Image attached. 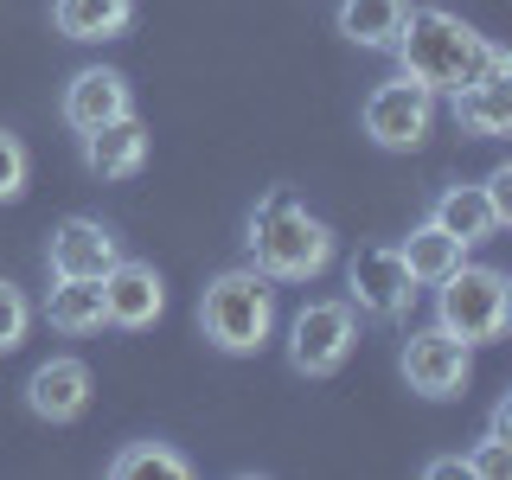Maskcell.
Masks as SVG:
<instances>
[{
  "label": "cell",
  "mask_w": 512,
  "mask_h": 480,
  "mask_svg": "<svg viewBox=\"0 0 512 480\" xmlns=\"http://www.w3.org/2000/svg\"><path fill=\"white\" fill-rule=\"evenodd\" d=\"M52 20L64 39H122L128 20H135V0H52Z\"/></svg>",
  "instance_id": "obj_15"
},
{
  "label": "cell",
  "mask_w": 512,
  "mask_h": 480,
  "mask_svg": "<svg viewBox=\"0 0 512 480\" xmlns=\"http://www.w3.org/2000/svg\"><path fill=\"white\" fill-rule=\"evenodd\" d=\"M109 474H116V480H135V474H167V480H186V474H192V461L180 455V448H167V442H128V448H116Z\"/></svg>",
  "instance_id": "obj_20"
},
{
  "label": "cell",
  "mask_w": 512,
  "mask_h": 480,
  "mask_svg": "<svg viewBox=\"0 0 512 480\" xmlns=\"http://www.w3.org/2000/svg\"><path fill=\"white\" fill-rule=\"evenodd\" d=\"M141 160H148V128H141L135 116L103 122L96 135H84V167L96 173V180H135Z\"/></svg>",
  "instance_id": "obj_13"
},
{
  "label": "cell",
  "mask_w": 512,
  "mask_h": 480,
  "mask_svg": "<svg viewBox=\"0 0 512 480\" xmlns=\"http://www.w3.org/2000/svg\"><path fill=\"white\" fill-rule=\"evenodd\" d=\"M423 474H429V480H468V455H436Z\"/></svg>",
  "instance_id": "obj_25"
},
{
  "label": "cell",
  "mask_w": 512,
  "mask_h": 480,
  "mask_svg": "<svg viewBox=\"0 0 512 480\" xmlns=\"http://www.w3.org/2000/svg\"><path fill=\"white\" fill-rule=\"evenodd\" d=\"M461 250H468V244H461V237H448L442 224H416L404 244H397V256H404V269H410V282H429V288H436L448 269L461 263Z\"/></svg>",
  "instance_id": "obj_19"
},
{
  "label": "cell",
  "mask_w": 512,
  "mask_h": 480,
  "mask_svg": "<svg viewBox=\"0 0 512 480\" xmlns=\"http://www.w3.org/2000/svg\"><path fill=\"white\" fill-rule=\"evenodd\" d=\"M116 256H122V244H116V231H109L103 218H64L58 231H52L45 263H52V276H90V282H103Z\"/></svg>",
  "instance_id": "obj_11"
},
{
  "label": "cell",
  "mask_w": 512,
  "mask_h": 480,
  "mask_svg": "<svg viewBox=\"0 0 512 480\" xmlns=\"http://www.w3.org/2000/svg\"><path fill=\"white\" fill-rule=\"evenodd\" d=\"M455 122H461V135H480V141L512 135V77H506V84L455 90Z\"/></svg>",
  "instance_id": "obj_18"
},
{
  "label": "cell",
  "mask_w": 512,
  "mask_h": 480,
  "mask_svg": "<svg viewBox=\"0 0 512 480\" xmlns=\"http://www.w3.org/2000/svg\"><path fill=\"white\" fill-rule=\"evenodd\" d=\"M122 116H135V96H128L122 71L90 64V71H77L71 84H64V122H71L77 135H96L103 122H122Z\"/></svg>",
  "instance_id": "obj_10"
},
{
  "label": "cell",
  "mask_w": 512,
  "mask_h": 480,
  "mask_svg": "<svg viewBox=\"0 0 512 480\" xmlns=\"http://www.w3.org/2000/svg\"><path fill=\"white\" fill-rule=\"evenodd\" d=\"M199 327L218 352H263L269 327H276V288L263 269H224L199 295Z\"/></svg>",
  "instance_id": "obj_3"
},
{
  "label": "cell",
  "mask_w": 512,
  "mask_h": 480,
  "mask_svg": "<svg viewBox=\"0 0 512 480\" xmlns=\"http://www.w3.org/2000/svg\"><path fill=\"white\" fill-rule=\"evenodd\" d=\"M26 173H32V160H26V141L0 128V205H7V199H20V192H26Z\"/></svg>",
  "instance_id": "obj_22"
},
{
  "label": "cell",
  "mask_w": 512,
  "mask_h": 480,
  "mask_svg": "<svg viewBox=\"0 0 512 480\" xmlns=\"http://www.w3.org/2000/svg\"><path fill=\"white\" fill-rule=\"evenodd\" d=\"M429 122H436V96L416 84V77H391V84H378L365 96V135L391 154L416 148L429 135Z\"/></svg>",
  "instance_id": "obj_6"
},
{
  "label": "cell",
  "mask_w": 512,
  "mask_h": 480,
  "mask_svg": "<svg viewBox=\"0 0 512 480\" xmlns=\"http://www.w3.org/2000/svg\"><path fill=\"white\" fill-rule=\"evenodd\" d=\"M391 52L404 64V77H416L429 96H455L468 84H506L512 77V58L500 45L487 32H474L468 20L442 13V7H410V20H404Z\"/></svg>",
  "instance_id": "obj_1"
},
{
  "label": "cell",
  "mask_w": 512,
  "mask_h": 480,
  "mask_svg": "<svg viewBox=\"0 0 512 480\" xmlns=\"http://www.w3.org/2000/svg\"><path fill=\"white\" fill-rule=\"evenodd\" d=\"M468 474H487V480L512 474V442L506 436H480V448L468 455Z\"/></svg>",
  "instance_id": "obj_23"
},
{
  "label": "cell",
  "mask_w": 512,
  "mask_h": 480,
  "mask_svg": "<svg viewBox=\"0 0 512 480\" xmlns=\"http://www.w3.org/2000/svg\"><path fill=\"white\" fill-rule=\"evenodd\" d=\"M410 20V0H340V32L365 52H391Z\"/></svg>",
  "instance_id": "obj_16"
},
{
  "label": "cell",
  "mask_w": 512,
  "mask_h": 480,
  "mask_svg": "<svg viewBox=\"0 0 512 480\" xmlns=\"http://www.w3.org/2000/svg\"><path fill=\"white\" fill-rule=\"evenodd\" d=\"M404 378H410L416 397H436V404H442V397L468 391L474 359H468V346H461L455 333L423 327V333H410V340H404Z\"/></svg>",
  "instance_id": "obj_8"
},
{
  "label": "cell",
  "mask_w": 512,
  "mask_h": 480,
  "mask_svg": "<svg viewBox=\"0 0 512 480\" xmlns=\"http://www.w3.org/2000/svg\"><path fill=\"white\" fill-rule=\"evenodd\" d=\"M429 224H442L448 237H461V244H487L493 231H506L500 212L487 205V192L480 186H448L436 205H429Z\"/></svg>",
  "instance_id": "obj_14"
},
{
  "label": "cell",
  "mask_w": 512,
  "mask_h": 480,
  "mask_svg": "<svg viewBox=\"0 0 512 480\" xmlns=\"http://www.w3.org/2000/svg\"><path fill=\"white\" fill-rule=\"evenodd\" d=\"M506 320H512V282H506V269H493V263H455L436 282V327L455 333L461 346L500 340Z\"/></svg>",
  "instance_id": "obj_4"
},
{
  "label": "cell",
  "mask_w": 512,
  "mask_h": 480,
  "mask_svg": "<svg viewBox=\"0 0 512 480\" xmlns=\"http://www.w3.org/2000/svg\"><path fill=\"white\" fill-rule=\"evenodd\" d=\"M346 288H352V308L372 314V320H404L410 295H416V282H410L404 256H397V244H372V250L352 256Z\"/></svg>",
  "instance_id": "obj_7"
},
{
  "label": "cell",
  "mask_w": 512,
  "mask_h": 480,
  "mask_svg": "<svg viewBox=\"0 0 512 480\" xmlns=\"http://www.w3.org/2000/svg\"><path fill=\"white\" fill-rule=\"evenodd\" d=\"M58 288L45 295V320H52L58 333H96L103 327V282H90V276H52Z\"/></svg>",
  "instance_id": "obj_17"
},
{
  "label": "cell",
  "mask_w": 512,
  "mask_h": 480,
  "mask_svg": "<svg viewBox=\"0 0 512 480\" xmlns=\"http://www.w3.org/2000/svg\"><path fill=\"white\" fill-rule=\"evenodd\" d=\"M487 436H506V442H512V397H500V404H493V423H487Z\"/></svg>",
  "instance_id": "obj_26"
},
{
  "label": "cell",
  "mask_w": 512,
  "mask_h": 480,
  "mask_svg": "<svg viewBox=\"0 0 512 480\" xmlns=\"http://www.w3.org/2000/svg\"><path fill=\"white\" fill-rule=\"evenodd\" d=\"M480 192H487V205L500 212V224H512V167H493V173H487V186H480Z\"/></svg>",
  "instance_id": "obj_24"
},
{
  "label": "cell",
  "mask_w": 512,
  "mask_h": 480,
  "mask_svg": "<svg viewBox=\"0 0 512 480\" xmlns=\"http://www.w3.org/2000/svg\"><path fill=\"white\" fill-rule=\"evenodd\" d=\"M26 410L45 423H77L90 410V365L84 359H45L26 378Z\"/></svg>",
  "instance_id": "obj_12"
},
{
  "label": "cell",
  "mask_w": 512,
  "mask_h": 480,
  "mask_svg": "<svg viewBox=\"0 0 512 480\" xmlns=\"http://www.w3.org/2000/svg\"><path fill=\"white\" fill-rule=\"evenodd\" d=\"M103 314L109 327H154L167 314V282H160L154 263H135V256H116L103 276Z\"/></svg>",
  "instance_id": "obj_9"
},
{
  "label": "cell",
  "mask_w": 512,
  "mask_h": 480,
  "mask_svg": "<svg viewBox=\"0 0 512 480\" xmlns=\"http://www.w3.org/2000/svg\"><path fill=\"white\" fill-rule=\"evenodd\" d=\"M359 346V320H352V301H308L288 327V365L308 378L340 372Z\"/></svg>",
  "instance_id": "obj_5"
},
{
  "label": "cell",
  "mask_w": 512,
  "mask_h": 480,
  "mask_svg": "<svg viewBox=\"0 0 512 480\" xmlns=\"http://www.w3.org/2000/svg\"><path fill=\"white\" fill-rule=\"evenodd\" d=\"M250 256L269 282H314L333 263V231L295 192H269L250 212Z\"/></svg>",
  "instance_id": "obj_2"
},
{
  "label": "cell",
  "mask_w": 512,
  "mask_h": 480,
  "mask_svg": "<svg viewBox=\"0 0 512 480\" xmlns=\"http://www.w3.org/2000/svg\"><path fill=\"white\" fill-rule=\"evenodd\" d=\"M26 327H32V301H26L7 276H0V352L20 346V340H26Z\"/></svg>",
  "instance_id": "obj_21"
}]
</instances>
